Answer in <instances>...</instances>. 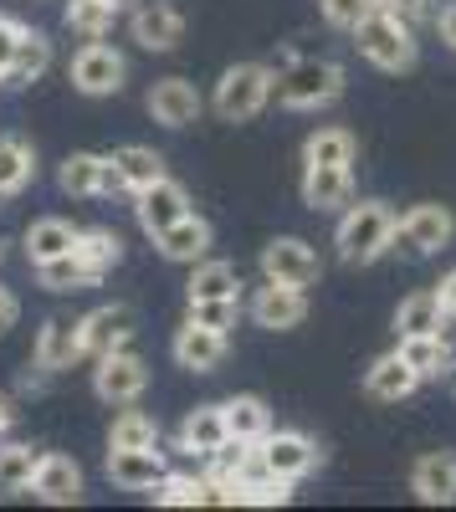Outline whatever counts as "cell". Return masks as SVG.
I'll list each match as a JSON object with an SVG mask.
<instances>
[{"instance_id":"cell-40","label":"cell","mask_w":456,"mask_h":512,"mask_svg":"<svg viewBox=\"0 0 456 512\" xmlns=\"http://www.w3.org/2000/svg\"><path fill=\"white\" fill-rule=\"evenodd\" d=\"M236 313H241V297H190V313L185 323H200V328H236Z\"/></svg>"},{"instance_id":"cell-32","label":"cell","mask_w":456,"mask_h":512,"mask_svg":"<svg viewBox=\"0 0 456 512\" xmlns=\"http://www.w3.org/2000/svg\"><path fill=\"white\" fill-rule=\"evenodd\" d=\"M221 410H226V431H231L236 441H262V436L272 431V410H267L257 395H236V400H226Z\"/></svg>"},{"instance_id":"cell-9","label":"cell","mask_w":456,"mask_h":512,"mask_svg":"<svg viewBox=\"0 0 456 512\" xmlns=\"http://www.w3.org/2000/svg\"><path fill=\"white\" fill-rule=\"evenodd\" d=\"M257 446H262L267 472H272L277 482H287V487L303 482V477L313 472V466H318V446H313L303 431H267Z\"/></svg>"},{"instance_id":"cell-47","label":"cell","mask_w":456,"mask_h":512,"mask_svg":"<svg viewBox=\"0 0 456 512\" xmlns=\"http://www.w3.org/2000/svg\"><path fill=\"white\" fill-rule=\"evenodd\" d=\"M446 384H451V395H456V359H451V369H446Z\"/></svg>"},{"instance_id":"cell-33","label":"cell","mask_w":456,"mask_h":512,"mask_svg":"<svg viewBox=\"0 0 456 512\" xmlns=\"http://www.w3.org/2000/svg\"><path fill=\"white\" fill-rule=\"evenodd\" d=\"M139 446H159V425L144 410H118L108 425V451H139Z\"/></svg>"},{"instance_id":"cell-31","label":"cell","mask_w":456,"mask_h":512,"mask_svg":"<svg viewBox=\"0 0 456 512\" xmlns=\"http://www.w3.org/2000/svg\"><path fill=\"white\" fill-rule=\"evenodd\" d=\"M77 226H67V221H57V216H47V221H31V231H26V256H31V267H41V262H52V256H67L72 246H77Z\"/></svg>"},{"instance_id":"cell-35","label":"cell","mask_w":456,"mask_h":512,"mask_svg":"<svg viewBox=\"0 0 456 512\" xmlns=\"http://www.w3.org/2000/svg\"><path fill=\"white\" fill-rule=\"evenodd\" d=\"M185 292L190 297H241V272L231 262H211V256H205V262H195Z\"/></svg>"},{"instance_id":"cell-24","label":"cell","mask_w":456,"mask_h":512,"mask_svg":"<svg viewBox=\"0 0 456 512\" xmlns=\"http://www.w3.org/2000/svg\"><path fill=\"white\" fill-rule=\"evenodd\" d=\"M226 441H231V431H226V410H221V405H200V410H190L185 425H180V451H190V456L211 461Z\"/></svg>"},{"instance_id":"cell-11","label":"cell","mask_w":456,"mask_h":512,"mask_svg":"<svg viewBox=\"0 0 456 512\" xmlns=\"http://www.w3.org/2000/svg\"><path fill=\"white\" fill-rule=\"evenodd\" d=\"M134 210H139V226L149 236H159V231H170L175 221L190 216V195H185V185H175L170 175H164V180L134 190Z\"/></svg>"},{"instance_id":"cell-2","label":"cell","mask_w":456,"mask_h":512,"mask_svg":"<svg viewBox=\"0 0 456 512\" xmlns=\"http://www.w3.org/2000/svg\"><path fill=\"white\" fill-rule=\"evenodd\" d=\"M339 93H344V67L328 62V57H303V62L287 57V62L277 67V82H272V98H277L282 108H298V113L328 108Z\"/></svg>"},{"instance_id":"cell-34","label":"cell","mask_w":456,"mask_h":512,"mask_svg":"<svg viewBox=\"0 0 456 512\" xmlns=\"http://www.w3.org/2000/svg\"><path fill=\"white\" fill-rule=\"evenodd\" d=\"M118 0H67V26L77 36H88V41H103L118 21Z\"/></svg>"},{"instance_id":"cell-6","label":"cell","mask_w":456,"mask_h":512,"mask_svg":"<svg viewBox=\"0 0 456 512\" xmlns=\"http://www.w3.org/2000/svg\"><path fill=\"white\" fill-rule=\"evenodd\" d=\"M67 77H72V88H77V93H88V98H108V93H118V88H123V77H129V62H123L113 47H103V41H88V47H82V52L72 57Z\"/></svg>"},{"instance_id":"cell-3","label":"cell","mask_w":456,"mask_h":512,"mask_svg":"<svg viewBox=\"0 0 456 512\" xmlns=\"http://www.w3.org/2000/svg\"><path fill=\"white\" fill-rule=\"evenodd\" d=\"M354 47H359V57L364 62H375L380 72H405L410 62H416V26H405V21H395L390 11H369L354 31Z\"/></svg>"},{"instance_id":"cell-7","label":"cell","mask_w":456,"mask_h":512,"mask_svg":"<svg viewBox=\"0 0 456 512\" xmlns=\"http://www.w3.org/2000/svg\"><path fill=\"white\" fill-rule=\"evenodd\" d=\"M144 384H149V369H144V359H139L129 344L113 349V354H103L98 369H93V390H98L108 405H134V400L144 395Z\"/></svg>"},{"instance_id":"cell-49","label":"cell","mask_w":456,"mask_h":512,"mask_svg":"<svg viewBox=\"0 0 456 512\" xmlns=\"http://www.w3.org/2000/svg\"><path fill=\"white\" fill-rule=\"evenodd\" d=\"M0 251H6V236H0Z\"/></svg>"},{"instance_id":"cell-1","label":"cell","mask_w":456,"mask_h":512,"mask_svg":"<svg viewBox=\"0 0 456 512\" xmlns=\"http://www.w3.org/2000/svg\"><path fill=\"white\" fill-rule=\"evenodd\" d=\"M395 210L385 200H359L344 210V221L334 231V246L349 267H369V262H380V256L395 246Z\"/></svg>"},{"instance_id":"cell-23","label":"cell","mask_w":456,"mask_h":512,"mask_svg":"<svg viewBox=\"0 0 456 512\" xmlns=\"http://www.w3.org/2000/svg\"><path fill=\"white\" fill-rule=\"evenodd\" d=\"M154 241H159V256H164V262L195 267V262H205V256H211V226H205L195 210H190L185 221H175L170 231H159Z\"/></svg>"},{"instance_id":"cell-45","label":"cell","mask_w":456,"mask_h":512,"mask_svg":"<svg viewBox=\"0 0 456 512\" xmlns=\"http://www.w3.org/2000/svg\"><path fill=\"white\" fill-rule=\"evenodd\" d=\"M436 297H441V308H446V318H456V272H446V277H441Z\"/></svg>"},{"instance_id":"cell-48","label":"cell","mask_w":456,"mask_h":512,"mask_svg":"<svg viewBox=\"0 0 456 512\" xmlns=\"http://www.w3.org/2000/svg\"><path fill=\"white\" fill-rule=\"evenodd\" d=\"M6 425H11V410H6V405H0V431H6Z\"/></svg>"},{"instance_id":"cell-50","label":"cell","mask_w":456,"mask_h":512,"mask_svg":"<svg viewBox=\"0 0 456 512\" xmlns=\"http://www.w3.org/2000/svg\"><path fill=\"white\" fill-rule=\"evenodd\" d=\"M118 6H129V0H118Z\"/></svg>"},{"instance_id":"cell-20","label":"cell","mask_w":456,"mask_h":512,"mask_svg":"<svg viewBox=\"0 0 456 512\" xmlns=\"http://www.w3.org/2000/svg\"><path fill=\"white\" fill-rule=\"evenodd\" d=\"M354 200V169L344 164H303V205L344 210Z\"/></svg>"},{"instance_id":"cell-17","label":"cell","mask_w":456,"mask_h":512,"mask_svg":"<svg viewBox=\"0 0 456 512\" xmlns=\"http://www.w3.org/2000/svg\"><path fill=\"white\" fill-rule=\"evenodd\" d=\"M108 477L123 492H154L164 477H170V461H164L159 446H139V451H108Z\"/></svg>"},{"instance_id":"cell-21","label":"cell","mask_w":456,"mask_h":512,"mask_svg":"<svg viewBox=\"0 0 456 512\" xmlns=\"http://www.w3.org/2000/svg\"><path fill=\"white\" fill-rule=\"evenodd\" d=\"M226 359V333L221 328H200V323H185L175 333V364L190 369V374H211L221 369Z\"/></svg>"},{"instance_id":"cell-16","label":"cell","mask_w":456,"mask_h":512,"mask_svg":"<svg viewBox=\"0 0 456 512\" xmlns=\"http://www.w3.org/2000/svg\"><path fill=\"white\" fill-rule=\"evenodd\" d=\"M154 502L159 507H236V492L221 482V477H180L170 472L159 487H154Z\"/></svg>"},{"instance_id":"cell-13","label":"cell","mask_w":456,"mask_h":512,"mask_svg":"<svg viewBox=\"0 0 456 512\" xmlns=\"http://www.w3.org/2000/svg\"><path fill=\"white\" fill-rule=\"evenodd\" d=\"M62 190L67 195H82V200H98V195H118L123 180H118V169L108 154H67L62 159Z\"/></svg>"},{"instance_id":"cell-8","label":"cell","mask_w":456,"mask_h":512,"mask_svg":"<svg viewBox=\"0 0 456 512\" xmlns=\"http://www.w3.org/2000/svg\"><path fill=\"white\" fill-rule=\"evenodd\" d=\"M262 277L267 282H293V287H313L323 277V262L318 251L298 236H277L262 246Z\"/></svg>"},{"instance_id":"cell-39","label":"cell","mask_w":456,"mask_h":512,"mask_svg":"<svg viewBox=\"0 0 456 512\" xmlns=\"http://www.w3.org/2000/svg\"><path fill=\"white\" fill-rule=\"evenodd\" d=\"M36 466H41V451H31V446H0V492H31Z\"/></svg>"},{"instance_id":"cell-25","label":"cell","mask_w":456,"mask_h":512,"mask_svg":"<svg viewBox=\"0 0 456 512\" xmlns=\"http://www.w3.org/2000/svg\"><path fill=\"white\" fill-rule=\"evenodd\" d=\"M410 492L421 502H456V456L451 451H426L410 466Z\"/></svg>"},{"instance_id":"cell-27","label":"cell","mask_w":456,"mask_h":512,"mask_svg":"<svg viewBox=\"0 0 456 512\" xmlns=\"http://www.w3.org/2000/svg\"><path fill=\"white\" fill-rule=\"evenodd\" d=\"M31 180H36V154H31V144L16 139V134H0V200L21 195Z\"/></svg>"},{"instance_id":"cell-42","label":"cell","mask_w":456,"mask_h":512,"mask_svg":"<svg viewBox=\"0 0 456 512\" xmlns=\"http://www.w3.org/2000/svg\"><path fill=\"white\" fill-rule=\"evenodd\" d=\"M375 6L390 11L395 21H405V26H421L431 16V0H375Z\"/></svg>"},{"instance_id":"cell-22","label":"cell","mask_w":456,"mask_h":512,"mask_svg":"<svg viewBox=\"0 0 456 512\" xmlns=\"http://www.w3.org/2000/svg\"><path fill=\"white\" fill-rule=\"evenodd\" d=\"M31 492L52 507H67V502H82V466L72 456H41L36 477H31Z\"/></svg>"},{"instance_id":"cell-43","label":"cell","mask_w":456,"mask_h":512,"mask_svg":"<svg viewBox=\"0 0 456 512\" xmlns=\"http://www.w3.org/2000/svg\"><path fill=\"white\" fill-rule=\"evenodd\" d=\"M21 21H11V16H0V82H6V72H11V57H16V47H21Z\"/></svg>"},{"instance_id":"cell-14","label":"cell","mask_w":456,"mask_h":512,"mask_svg":"<svg viewBox=\"0 0 456 512\" xmlns=\"http://www.w3.org/2000/svg\"><path fill=\"white\" fill-rule=\"evenodd\" d=\"M134 338V308L129 303H108V308H93L82 318V354L88 359H103L113 349H123Z\"/></svg>"},{"instance_id":"cell-36","label":"cell","mask_w":456,"mask_h":512,"mask_svg":"<svg viewBox=\"0 0 456 512\" xmlns=\"http://www.w3.org/2000/svg\"><path fill=\"white\" fill-rule=\"evenodd\" d=\"M72 251L82 256V267L93 272V282H103V277H108V272L118 267V256H123V241H118L113 231H82Z\"/></svg>"},{"instance_id":"cell-12","label":"cell","mask_w":456,"mask_h":512,"mask_svg":"<svg viewBox=\"0 0 456 512\" xmlns=\"http://www.w3.org/2000/svg\"><path fill=\"white\" fill-rule=\"evenodd\" d=\"M129 31L144 52H175L185 41V16L170 6V0H144V6L129 16Z\"/></svg>"},{"instance_id":"cell-41","label":"cell","mask_w":456,"mask_h":512,"mask_svg":"<svg viewBox=\"0 0 456 512\" xmlns=\"http://www.w3.org/2000/svg\"><path fill=\"white\" fill-rule=\"evenodd\" d=\"M318 11L328 26H339V31H354L369 11H375V0H318Z\"/></svg>"},{"instance_id":"cell-18","label":"cell","mask_w":456,"mask_h":512,"mask_svg":"<svg viewBox=\"0 0 456 512\" xmlns=\"http://www.w3.org/2000/svg\"><path fill=\"white\" fill-rule=\"evenodd\" d=\"M200 108H205V98L195 93V82H185V77H159L149 88V113L164 128H190L200 118Z\"/></svg>"},{"instance_id":"cell-15","label":"cell","mask_w":456,"mask_h":512,"mask_svg":"<svg viewBox=\"0 0 456 512\" xmlns=\"http://www.w3.org/2000/svg\"><path fill=\"white\" fill-rule=\"evenodd\" d=\"M72 359H82V318L57 313V318H47V328L36 333V369L41 374H62V369H72Z\"/></svg>"},{"instance_id":"cell-29","label":"cell","mask_w":456,"mask_h":512,"mask_svg":"<svg viewBox=\"0 0 456 512\" xmlns=\"http://www.w3.org/2000/svg\"><path fill=\"white\" fill-rule=\"evenodd\" d=\"M108 159H113V169H118V180H123V190H129V195L144 190V185H154V180H164V159L154 149H144V144H123Z\"/></svg>"},{"instance_id":"cell-37","label":"cell","mask_w":456,"mask_h":512,"mask_svg":"<svg viewBox=\"0 0 456 512\" xmlns=\"http://www.w3.org/2000/svg\"><path fill=\"white\" fill-rule=\"evenodd\" d=\"M303 164H344L354 169V134L349 128H318L303 144Z\"/></svg>"},{"instance_id":"cell-30","label":"cell","mask_w":456,"mask_h":512,"mask_svg":"<svg viewBox=\"0 0 456 512\" xmlns=\"http://www.w3.org/2000/svg\"><path fill=\"white\" fill-rule=\"evenodd\" d=\"M52 67V36H41V31H21V47L11 57V72L6 82L11 88H26V82H41Z\"/></svg>"},{"instance_id":"cell-28","label":"cell","mask_w":456,"mask_h":512,"mask_svg":"<svg viewBox=\"0 0 456 512\" xmlns=\"http://www.w3.org/2000/svg\"><path fill=\"white\" fill-rule=\"evenodd\" d=\"M441 323H446V308H441L436 287L410 292L405 303L395 308V333H400V338H405V333H441Z\"/></svg>"},{"instance_id":"cell-26","label":"cell","mask_w":456,"mask_h":512,"mask_svg":"<svg viewBox=\"0 0 456 512\" xmlns=\"http://www.w3.org/2000/svg\"><path fill=\"white\" fill-rule=\"evenodd\" d=\"M395 349L405 354V364L416 369L421 379H441L451 369V359H456L451 344H446V333H405Z\"/></svg>"},{"instance_id":"cell-5","label":"cell","mask_w":456,"mask_h":512,"mask_svg":"<svg viewBox=\"0 0 456 512\" xmlns=\"http://www.w3.org/2000/svg\"><path fill=\"white\" fill-rule=\"evenodd\" d=\"M451 236H456V221H451L446 205H410L405 216L395 221V246L390 251L410 256V262H421V256L446 251Z\"/></svg>"},{"instance_id":"cell-44","label":"cell","mask_w":456,"mask_h":512,"mask_svg":"<svg viewBox=\"0 0 456 512\" xmlns=\"http://www.w3.org/2000/svg\"><path fill=\"white\" fill-rule=\"evenodd\" d=\"M21 318V303H16V292L11 287H0V333H11Z\"/></svg>"},{"instance_id":"cell-38","label":"cell","mask_w":456,"mask_h":512,"mask_svg":"<svg viewBox=\"0 0 456 512\" xmlns=\"http://www.w3.org/2000/svg\"><path fill=\"white\" fill-rule=\"evenodd\" d=\"M36 277H41V287H47V292H77V287H93V272L82 267V256H77V251L52 256V262H41V267H36Z\"/></svg>"},{"instance_id":"cell-10","label":"cell","mask_w":456,"mask_h":512,"mask_svg":"<svg viewBox=\"0 0 456 512\" xmlns=\"http://www.w3.org/2000/svg\"><path fill=\"white\" fill-rule=\"evenodd\" d=\"M308 318V292L293 287V282H262L252 292V323L257 328H272V333H287Z\"/></svg>"},{"instance_id":"cell-4","label":"cell","mask_w":456,"mask_h":512,"mask_svg":"<svg viewBox=\"0 0 456 512\" xmlns=\"http://www.w3.org/2000/svg\"><path fill=\"white\" fill-rule=\"evenodd\" d=\"M272 82H277L272 67H262V62H236V67L221 72L211 108H216L226 123H252V118L272 103Z\"/></svg>"},{"instance_id":"cell-46","label":"cell","mask_w":456,"mask_h":512,"mask_svg":"<svg viewBox=\"0 0 456 512\" xmlns=\"http://www.w3.org/2000/svg\"><path fill=\"white\" fill-rule=\"evenodd\" d=\"M436 31H441V41H446V47L456 52V0H451V6L441 11V21H436Z\"/></svg>"},{"instance_id":"cell-19","label":"cell","mask_w":456,"mask_h":512,"mask_svg":"<svg viewBox=\"0 0 456 512\" xmlns=\"http://www.w3.org/2000/svg\"><path fill=\"white\" fill-rule=\"evenodd\" d=\"M416 384H421V374L410 369L405 354L395 349V354H380L375 364H369V374H364V395H369V400H380V405H400V400L416 395Z\"/></svg>"}]
</instances>
